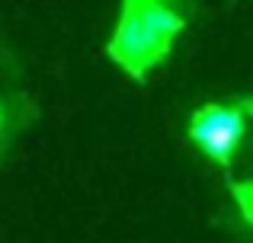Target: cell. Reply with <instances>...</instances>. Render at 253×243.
Segmentation results:
<instances>
[{
	"instance_id": "cell-1",
	"label": "cell",
	"mask_w": 253,
	"mask_h": 243,
	"mask_svg": "<svg viewBox=\"0 0 253 243\" xmlns=\"http://www.w3.org/2000/svg\"><path fill=\"white\" fill-rule=\"evenodd\" d=\"M189 135L211 160L228 167L234 150L244 141V115L231 106H205L196 112L189 125Z\"/></svg>"
}]
</instances>
